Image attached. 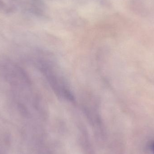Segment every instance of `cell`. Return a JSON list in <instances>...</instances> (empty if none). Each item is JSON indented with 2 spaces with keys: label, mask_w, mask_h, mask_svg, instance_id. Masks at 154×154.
Listing matches in <instances>:
<instances>
[{
  "label": "cell",
  "mask_w": 154,
  "mask_h": 154,
  "mask_svg": "<svg viewBox=\"0 0 154 154\" xmlns=\"http://www.w3.org/2000/svg\"><path fill=\"white\" fill-rule=\"evenodd\" d=\"M20 6V0H0V10L6 13L14 12Z\"/></svg>",
  "instance_id": "cell-1"
},
{
  "label": "cell",
  "mask_w": 154,
  "mask_h": 154,
  "mask_svg": "<svg viewBox=\"0 0 154 154\" xmlns=\"http://www.w3.org/2000/svg\"><path fill=\"white\" fill-rule=\"evenodd\" d=\"M152 149L153 152L154 154V142L153 143L152 145Z\"/></svg>",
  "instance_id": "cell-2"
}]
</instances>
